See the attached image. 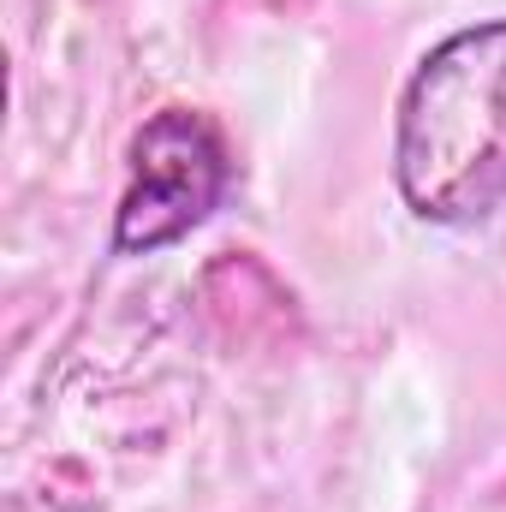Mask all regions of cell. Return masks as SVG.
<instances>
[{"mask_svg": "<svg viewBox=\"0 0 506 512\" xmlns=\"http://www.w3.org/2000/svg\"><path fill=\"white\" fill-rule=\"evenodd\" d=\"M233 161L197 108H161L131 137V185L114 209V251L155 256L191 239L227 197Z\"/></svg>", "mask_w": 506, "mask_h": 512, "instance_id": "obj_2", "label": "cell"}, {"mask_svg": "<svg viewBox=\"0 0 506 512\" xmlns=\"http://www.w3.org/2000/svg\"><path fill=\"white\" fill-rule=\"evenodd\" d=\"M393 185L429 227H483L506 209V12L441 36L393 114Z\"/></svg>", "mask_w": 506, "mask_h": 512, "instance_id": "obj_1", "label": "cell"}]
</instances>
